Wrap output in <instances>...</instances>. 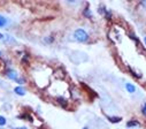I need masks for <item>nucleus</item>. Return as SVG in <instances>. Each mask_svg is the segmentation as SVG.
<instances>
[{
	"label": "nucleus",
	"mask_w": 146,
	"mask_h": 129,
	"mask_svg": "<svg viewBox=\"0 0 146 129\" xmlns=\"http://www.w3.org/2000/svg\"><path fill=\"white\" fill-rule=\"evenodd\" d=\"M125 89H127L130 93H133V92L136 91V88H135L132 84H130V83H127V84H125Z\"/></svg>",
	"instance_id": "6e6552de"
},
{
	"label": "nucleus",
	"mask_w": 146,
	"mask_h": 129,
	"mask_svg": "<svg viewBox=\"0 0 146 129\" xmlns=\"http://www.w3.org/2000/svg\"><path fill=\"white\" fill-rule=\"evenodd\" d=\"M7 23H8L7 19L4 17L3 15H0V28H3V27H5V25H7Z\"/></svg>",
	"instance_id": "0eeeda50"
},
{
	"label": "nucleus",
	"mask_w": 146,
	"mask_h": 129,
	"mask_svg": "<svg viewBox=\"0 0 146 129\" xmlns=\"http://www.w3.org/2000/svg\"><path fill=\"white\" fill-rule=\"evenodd\" d=\"M14 91H15L16 94H20V96H24V94H25V90H24L22 86H16Z\"/></svg>",
	"instance_id": "20e7f679"
},
{
	"label": "nucleus",
	"mask_w": 146,
	"mask_h": 129,
	"mask_svg": "<svg viewBox=\"0 0 146 129\" xmlns=\"http://www.w3.org/2000/svg\"><path fill=\"white\" fill-rule=\"evenodd\" d=\"M54 76H55V78L62 80V78H64L66 73H64V70H63L62 68H59V69H56V70L54 72Z\"/></svg>",
	"instance_id": "7ed1b4c3"
},
{
	"label": "nucleus",
	"mask_w": 146,
	"mask_h": 129,
	"mask_svg": "<svg viewBox=\"0 0 146 129\" xmlns=\"http://www.w3.org/2000/svg\"><path fill=\"white\" fill-rule=\"evenodd\" d=\"M83 129H88V128H86V127H85V128H83Z\"/></svg>",
	"instance_id": "aec40b11"
},
{
	"label": "nucleus",
	"mask_w": 146,
	"mask_h": 129,
	"mask_svg": "<svg viewBox=\"0 0 146 129\" xmlns=\"http://www.w3.org/2000/svg\"><path fill=\"white\" fill-rule=\"evenodd\" d=\"M3 38H4V36H3L1 34H0V39H3Z\"/></svg>",
	"instance_id": "f3484780"
},
{
	"label": "nucleus",
	"mask_w": 146,
	"mask_h": 129,
	"mask_svg": "<svg viewBox=\"0 0 146 129\" xmlns=\"http://www.w3.org/2000/svg\"><path fill=\"white\" fill-rule=\"evenodd\" d=\"M16 82H17L19 84H23V83H24V78H22V77H19V78L16 80Z\"/></svg>",
	"instance_id": "4468645a"
},
{
	"label": "nucleus",
	"mask_w": 146,
	"mask_h": 129,
	"mask_svg": "<svg viewBox=\"0 0 146 129\" xmlns=\"http://www.w3.org/2000/svg\"><path fill=\"white\" fill-rule=\"evenodd\" d=\"M143 114L146 115V104H144V107H143Z\"/></svg>",
	"instance_id": "2eb2a0df"
},
{
	"label": "nucleus",
	"mask_w": 146,
	"mask_h": 129,
	"mask_svg": "<svg viewBox=\"0 0 146 129\" xmlns=\"http://www.w3.org/2000/svg\"><path fill=\"white\" fill-rule=\"evenodd\" d=\"M145 44H146V37H145Z\"/></svg>",
	"instance_id": "6ab92c4d"
},
{
	"label": "nucleus",
	"mask_w": 146,
	"mask_h": 129,
	"mask_svg": "<svg viewBox=\"0 0 146 129\" xmlns=\"http://www.w3.org/2000/svg\"><path fill=\"white\" fill-rule=\"evenodd\" d=\"M129 70L132 73V75H133L135 77H139V78L141 77V74H137V72H136V70H133L132 68H130V67H129Z\"/></svg>",
	"instance_id": "9d476101"
},
{
	"label": "nucleus",
	"mask_w": 146,
	"mask_h": 129,
	"mask_svg": "<svg viewBox=\"0 0 146 129\" xmlns=\"http://www.w3.org/2000/svg\"><path fill=\"white\" fill-rule=\"evenodd\" d=\"M58 103H59L62 107H66V106H67V100L63 98V97H59V98H58Z\"/></svg>",
	"instance_id": "1a4fd4ad"
},
{
	"label": "nucleus",
	"mask_w": 146,
	"mask_h": 129,
	"mask_svg": "<svg viewBox=\"0 0 146 129\" xmlns=\"http://www.w3.org/2000/svg\"><path fill=\"white\" fill-rule=\"evenodd\" d=\"M141 5H143V6L146 8V0H145V1H143V3H141Z\"/></svg>",
	"instance_id": "dca6fc26"
},
{
	"label": "nucleus",
	"mask_w": 146,
	"mask_h": 129,
	"mask_svg": "<svg viewBox=\"0 0 146 129\" xmlns=\"http://www.w3.org/2000/svg\"><path fill=\"white\" fill-rule=\"evenodd\" d=\"M6 76H7L9 80H12V81H16V80L19 78V74H17V72L14 70V69H8V70L6 72Z\"/></svg>",
	"instance_id": "f03ea898"
},
{
	"label": "nucleus",
	"mask_w": 146,
	"mask_h": 129,
	"mask_svg": "<svg viewBox=\"0 0 146 129\" xmlns=\"http://www.w3.org/2000/svg\"><path fill=\"white\" fill-rule=\"evenodd\" d=\"M108 121L112 122V123H119L121 121V118H117V116H108Z\"/></svg>",
	"instance_id": "423d86ee"
},
{
	"label": "nucleus",
	"mask_w": 146,
	"mask_h": 129,
	"mask_svg": "<svg viewBox=\"0 0 146 129\" xmlns=\"http://www.w3.org/2000/svg\"><path fill=\"white\" fill-rule=\"evenodd\" d=\"M74 37H75L76 41H78V42H81V43L86 42V41L89 39V35L86 34V31L83 30V29H77V30L75 31V34H74Z\"/></svg>",
	"instance_id": "f257e3e1"
},
{
	"label": "nucleus",
	"mask_w": 146,
	"mask_h": 129,
	"mask_svg": "<svg viewBox=\"0 0 146 129\" xmlns=\"http://www.w3.org/2000/svg\"><path fill=\"white\" fill-rule=\"evenodd\" d=\"M6 118L5 116H0V126H4V124H6Z\"/></svg>",
	"instance_id": "f8f14e48"
},
{
	"label": "nucleus",
	"mask_w": 146,
	"mask_h": 129,
	"mask_svg": "<svg viewBox=\"0 0 146 129\" xmlns=\"http://www.w3.org/2000/svg\"><path fill=\"white\" fill-rule=\"evenodd\" d=\"M139 126H140V123H139L138 121H135V120L127 122V127H128V128H131V127H139Z\"/></svg>",
	"instance_id": "39448f33"
},
{
	"label": "nucleus",
	"mask_w": 146,
	"mask_h": 129,
	"mask_svg": "<svg viewBox=\"0 0 146 129\" xmlns=\"http://www.w3.org/2000/svg\"><path fill=\"white\" fill-rule=\"evenodd\" d=\"M19 129H27V128H24V127H22V128H19Z\"/></svg>",
	"instance_id": "a211bd4d"
},
{
	"label": "nucleus",
	"mask_w": 146,
	"mask_h": 129,
	"mask_svg": "<svg viewBox=\"0 0 146 129\" xmlns=\"http://www.w3.org/2000/svg\"><path fill=\"white\" fill-rule=\"evenodd\" d=\"M83 14H84L85 16H88L89 19H91V17H92V14L90 13V11H89V8H86V9L84 11V13H83Z\"/></svg>",
	"instance_id": "9b49d317"
},
{
	"label": "nucleus",
	"mask_w": 146,
	"mask_h": 129,
	"mask_svg": "<svg viewBox=\"0 0 146 129\" xmlns=\"http://www.w3.org/2000/svg\"><path fill=\"white\" fill-rule=\"evenodd\" d=\"M6 42H7V43H9V42H12V43H15V41H14V39H13L11 36H6Z\"/></svg>",
	"instance_id": "ddd939ff"
}]
</instances>
